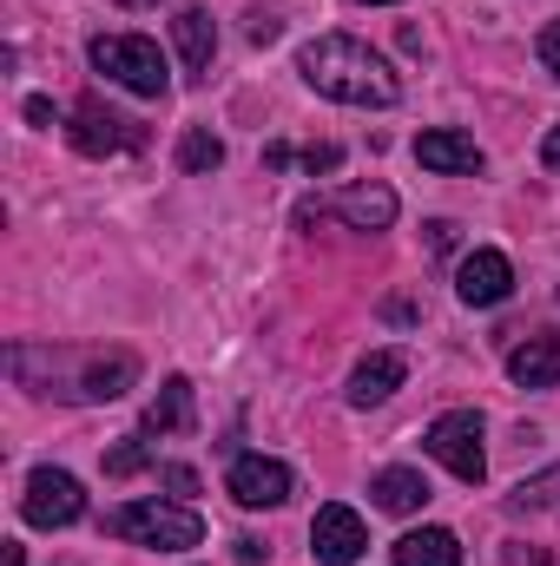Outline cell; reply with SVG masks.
Segmentation results:
<instances>
[{
	"instance_id": "cell-29",
	"label": "cell",
	"mask_w": 560,
	"mask_h": 566,
	"mask_svg": "<svg viewBox=\"0 0 560 566\" xmlns=\"http://www.w3.org/2000/svg\"><path fill=\"white\" fill-rule=\"evenodd\" d=\"M363 7H396V0H363Z\"/></svg>"
},
{
	"instance_id": "cell-9",
	"label": "cell",
	"mask_w": 560,
	"mask_h": 566,
	"mask_svg": "<svg viewBox=\"0 0 560 566\" xmlns=\"http://www.w3.org/2000/svg\"><path fill=\"white\" fill-rule=\"evenodd\" d=\"M225 488H231L238 507H283L297 481H290V468H283L278 454H238L231 474H225Z\"/></svg>"
},
{
	"instance_id": "cell-28",
	"label": "cell",
	"mask_w": 560,
	"mask_h": 566,
	"mask_svg": "<svg viewBox=\"0 0 560 566\" xmlns=\"http://www.w3.org/2000/svg\"><path fill=\"white\" fill-rule=\"evenodd\" d=\"M251 40H258V46H271V40H278V20H265V13H258V20H251Z\"/></svg>"
},
{
	"instance_id": "cell-12",
	"label": "cell",
	"mask_w": 560,
	"mask_h": 566,
	"mask_svg": "<svg viewBox=\"0 0 560 566\" xmlns=\"http://www.w3.org/2000/svg\"><path fill=\"white\" fill-rule=\"evenodd\" d=\"M416 165H422V171H442V178H475L488 158H481V145L468 139V133L435 126V133H422V139H416Z\"/></svg>"
},
{
	"instance_id": "cell-22",
	"label": "cell",
	"mask_w": 560,
	"mask_h": 566,
	"mask_svg": "<svg viewBox=\"0 0 560 566\" xmlns=\"http://www.w3.org/2000/svg\"><path fill=\"white\" fill-rule=\"evenodd\" d=\"M535 53H541V66H548V73L560 80V20H548V27H541V40H535Z\"/></svg>"
},
{
	"instance_id": "cell-23",
	"label": "cell",
	"mask_w": 560,
	"mask_h": 566,
	"mask_svg": "<svg viewBox=\"0 0 560 566\" xmlns=\"http://www.w3.org/2000/svg\"><path fill=\"white\" fill-rule=\"evenodd\" d=\"M158 481H165L172 494H198V474H191L185 461H165V468H158Z\"/></svg>"
},
{
	"instance_id": "cell-19",
	"label": "cell",
	"mask_w": 560,
	"mask_h": 566,
	"mask_svg": "<svg viewBox=\"0 0 560 566\" xmlns=\"http://www.w3.org/2000/svg\"><path fill=\"white\" fill-rule=\"evenodd\" d=\"M218 165H225V139H218L211 126H191V133L178 139V171L205 178V171H218Z\"/></svg>"
},
{
	"instance_id": "cell-13",
	"label": "cell",
	"mask_w": 560,
	"mask_h": 566,
	"mask_svg": "<svg viewBox=\"0 0 560 566\" xmlns=\"http://www.w3.org/2000/svg\"><path fill=\"white\" fill-rule=\"evenodd\" d=\"M330 211L350 224V231H390L396 224V191L390 185H343L330 198Z\"/></svg>"
},
{
	"instance_id": "cell-26",
	"label": "cell",
	"mask_w": 560,
	"mask_h": 566,
	"mask_svg": "<svg viewBox=\"0 0 560 566\" xmlns=\"http://www.w3.org/2000/svg\"><path fill=\"white\" fill-rule=\"evenodd\" d=\"M541 165H548V171H560V119L548 126V139H541Z\"/></svg>"
},
{
	"instance_id": "cell-14",
	"label": "cell",
	"mask_w": 560,
	"mask_h": 566,
	"mask_svg": "<svg viewBox=\"0 0 560 566\" xmlns=\"http://www.w3.org/2000/svg\"><path fill=\"white\" fill-rule=\"evenodd\" d=\"M172 40H178L185 73H191V80H211V60H218V27H211V13H205V7H178Z\"/></svg>"
},
{
	"instance_id": "cell-7",
	"label": "cell",
	"mask_w": 560,
	"mask_h": 566,
	"mask_svg": "<svg viewBox=\"0 0 560 566\" xmlns=\"http://www.w3.org/2000/svg\"><path fill=\"white\" fill-rule=\"evenodd\" d=\"M20 514H27V527H73L86 514V488L66 468H33L27 494H20Z\"/></svg>"
},
{
	"instance_id": "cell-21",
	"label": "cell",
	"mask_w": 560,
	"mask_h": 566,
	"mask_svg": "<svg viewBox=\"0 0 560 566\" xmlns=\"http://www.w3.org/2000/svg\"><path fill=\"white\" fill-rule=\"evenodd\" d=\"M554 494H560V468H548V474H535V481H521V488H515L508 501H515V507H548Z\"/></svg>"
},
{
	"instance_id": "cell-2",
	"label": "cell",
	"mask_w": 560,
	"mask_h": 566,
	"mask_svg": "<svg viewBox=\"0 0 560 566\" xmlns=\"http://www.w3.org/2000/svg\"><path fill=\"white\" fill-rule=\"evenodd\" d=\"M46 389L40 396H66V402H120L139 382V356L133 349H46Z\"/></svg>"
},
{
	"instance_id": "cell-30",
	"label": "cell",
	"mask_w": 560,
	"mask_h": 566,
	"mask_svg": "<svg viewBox=\"0 0 560 566\" xmlns=\"http://www.w3.org/2000/svg\"><path fill=\"white\" fill-rule=\"evenodd\" d=\"M120 7H145V0H120Z\"/></svg>"
},
{
	"instance_id": "cell-10",
	"label": "cell",
	"mask_w": 560,
	"mask_h": 566,
	"mask_svg": "<svg viewBox=\"0 0 560 566\" xmlns=\"http://www.w3.org/2000/svg\"><path fill=\"white\" fill-rule=\"evenodd\" d=\"M455 296L468 303V310H495V303H508L515 296V264L501 258V251H468L462 264H455Z\"/></svg>"
},
{
	"instance_id": "cell-27",
	"label": "cell",
	"mask_w": 560,
	"mask_h": 566,
	"mask_svg": "<svg viewBox=\"0 0 560 566\" xmlns=\"http://www.w3.org/2000/svg\"><path fill=\"white\" fill-rule=\"evenodd\" d=\"M428 244H435V251H448V244H455V224H448V218H435V224H428Z\"/></svg>"
},
{
	"instance_id": "cell-16",
	"label": "cell",
	"mask_w": 560,
	"mask_h": 566,
	"mask_svg": "<svg viewBox=\"0 0 560 566\" xmlns=\"http://www.w3.org/2000/svg\"><path fill=\"white\" fill-rule=\"evenodd\" d=\"M390 560L396 566H462V541L448 527H416V534H403L390 547Z\"/></svg>"
},
{
	"instance_id": "cell-1",
	"label": "cell",
	"mask_w": 560,
	"mask_h": 566,
	"mask_svg": "<svg viewBox=\"0 0 560 566\" xmlns=\"http://www.w3.org/2000/svg\"><path fill=\"white\" fill-rule=\"evenodd\" d=\"M297 73H303L310 93H323V99H336V106H396V99H403L396 66H390L370 40H356V33H317V40L297 53Z\"/></svg>"
},
{
	"instance_id": "cell-18",
	"label": "cell",
	"mask_w": 560,
	"mask_h": 566,
	"mask_svg": "<svg viewBox=\"0 0 560 566\" xmlns=\"http://www.w3.org/2000/svg\"><path fill=\"white\" fill-rule=\"evenodd\" d=\"M370 494H376V507H390V514H416L422 501H428V481H422L416 468H383Z\"/></svg>"
},
{
	"instance_id": "cell-11",
	"label": "cell",
	"mask_w": 560,
	"mask_h": 566,
	"mask_svg": "<svg viewBox=\"0 0 560 566\" xmlns=\"http://www.w3.org/2000/svg\"><path fill=\"white\" fill-rule=\"evenodd\" d=\"M409 382V356L403 349H370L356 369H350V409H376V402H390L396 389Z\"/></svg>"
},
{
	"instance_id": "cell-8",
	"label": "cell",
	"mask_w": 560,
	"mask_h": 566,
	"mask_svg": "<svg viewBox=\"0 0 560 566\" xmlns=\"http://www.w3.org/2000/svg\"><path fill=\"white\" fill-rule=\"evenodd\" d=\"M310 554H317V566H356L363 554H370V527H363V514L343 507V501L317 507V521H310Z\"/></svg>"
},
{
	"instance_id": "cell-3",
	"label": "cell",
	"mask_w": 560,
	"mask_h": 566,
	"mask_svg": "<svg viewBox=\"0 0 560 566\" xmlns=\"http://www.w3.org/2000/svg\"><path fill=\"white\" fill-rule=\"evenodd\" d=\"M106 534L133 541V547H152V554H185V547L205 541V521L185 501H126V507L106 514Z\"/></svg>"
},
{
	"instance_id": "cell-6",
	"label": "cell",
	"mask_w": 560,
	"mask_h": 566,
	"mask_svg": "<svg viewBox=\"0 0 560 566\" xmlns=\"http://www.w3.org/2000/svg\"><path fill=\"white\" fill-rule=\"evenodd\" d=\"M66 139H73V151H80V158H113V151H139L145 133H139V119H126V113H113L100 93H86V99L73 106Z\"/></svg>"
},
{
	"instance_id": "cell-5",
	"label": "cell",
	"mask_w": 560,
	"mask_h": 566,
	"mask_svg": "<svg viewBox=\"0 0 560 566\" xmlns=\"http://www.w3.org/2000/svg\"><path fill=\"white\" fill-rule=\"evenodd\" d=\"M481 409H448V416H435L428 434H422V448L455 474V481H468V488H481V474H488V448H481Z\"/></svg>"
},
{
	"instance_id": "cell-24",
	"label": "cell",
	"mask_w": 560,
	"mask_h": 566,
	"mask_svg": "<svg viewBox=\"0 0 560 566\" xmlns=\"http://www.w3.org/2000/svg\"><path fill=\"white\" fill-rule=\"evenodd\" d=\"M336 165H343L336 145H310V151H303V171H310V178H317V171H336Z\"/></svg>"
},
{
	"instance_id": "cell-20",
	"label": "cell",
	"mask_w": 560,
	"mask_h": 566,
	"mask_svg": "<svg viewBox=\"0 0 560 566\" xmlns=\"http://www.w3.org/2000/svg\"><path fill=\"white\" fill-rule=\"evenodd\" d=\"M139 468H152V434H126V441H120V448H106V474H113V481H126V474H139Z\"/></svg>"
},
{
	"instance_id": "cell-17",
	"label": "cell",
	"mask_w": 560,
	"mask_h": 566,
	"mask_svg": "<svg viewBox=\"0 0 560 566\" xmlns=\"http://www.w3.org/2000/svg\"><path fill=\"white\" fill-rule=\"evenodd\" d=\"M172 428H191V382L185 376H165V389L145 402V434H172Z\"/></svg>"
},
{
	"instance_id": "cell-15",
	"label": "cell",
	"mask_w": 560,
	"mask_h": 566,
	"mask_svg": "<svg viewBox=\"0 0 560 566\" xmlns=\"http://www.w3.org/2000/svg\"><path fill=\"white\" fill-rule=\"evenodd\" d=\"M508 382L515 389H554L560 382V336H528L508 349Z\"/></svg>"
},
{
	"instance_id": "cell-4",
	"label": "cell",
	"mask_w": 560,
	"mask_h": 566,
	"mask_svg": "<svg viewBox=\"0 0 560 566\" xmlns=\"http://www.w3.org/2000/svg\"><path fill=\"white\" fill-rule=\"evenodd\" d=\"M86 60H93L113 86H126V93H139V99H165V86H172L165 53H158V40H145V33H100V40L86 46Z\"/></svg>"
},
{
	"instance_id": "cell-25",
	"label": "cell",
	"mask_w": 560,
	"mask_h": 566,
	"mask_svg": "<svg viewBox=\"0 0 560 566\" xmlns=\"http://www.w3.org/2000/svg\"><path fill=\"white\" fill-rule=\"evenodd\" d=\"M27 119H33V126H60V113H53V99H40V93L27 99Z\"/></svg>"
}]
</instances>
